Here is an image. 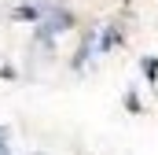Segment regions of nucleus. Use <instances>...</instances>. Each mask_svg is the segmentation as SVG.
I'll return each mask as SVG.
<instances>
[{
  "instance_id": "obj_1",
  "label": "nucleus",
  "mask_w": 158,
  "mask_h": 155,
  "mask_svg": "<svg viewBox=\"0 0 158 155\" xmlns=\"http://www.w3.org/2000/svg\"><path fill=\"white\" fill-rule=\"evenodd\" d=\"M0 155H7V133L0 129Z\"/></svg>"
}]
</instances>
